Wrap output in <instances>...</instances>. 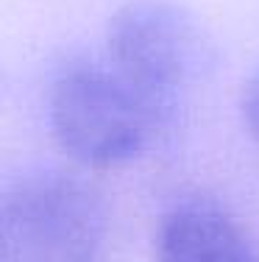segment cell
Segmentation results:
<instances>
[{
	"instance_id": "cell-4",
	"label": "cell",
	"mask_w": 259,
	"mask_h": 262,
	"mask_svg": "<svg viewBox=\"0 0 259 262\" xmlns=\"http://www.w3.org/2000/svg\"><path fill=\"white\" fill-rule=\"evenodd\" d=\"M153 262H259V251L229 209L198 195L159 217Z\"/></svg>"
},
{
	"instance_id": "cell-2",
	"label": "cell",
	"mask_w": 259,
	"mask_h": 262,
	"mask_svg": "<svg viewBox=\"0 0 259 262\" xmlns=\"http://www.w3.org/2000/svg\"><path fill=\"white\" fill-rule=\"evenodd\" d=\"M109 209L81 176L34 167L0 198V262H103Z\"/></svg>"
},
{
	"instance_id": "cell-5",
	"label": "cell",
	"mask_w": 259,
	"mask_h": 262,
	"mask_svg": "<svg viewBox=\"0 0 259 262\" xmlns=\"http://www.w3.org/2000/svg\"><path fill=\"white\" fill-rule=\"evenodd\" d=\"M240 112H243V123L248 126L251 137L259 142V67L251 73V78L243 84V95H240Z\"/></svg>"
},
{
	"instance_id": "cell-3",
	"label": "cell",
	"mask_w": 259,
	"mask_h": 262,
	"mask_svg": "<svg viewBox=\"0 0 259 262\" xmlns=\"http://www.w3.org/2000/svg\"><path fill=\"white\" fill-rule=\"evenodd\" d=\"M106 61L168 123L206 64V39L178 3L128 0L109 17Z\"/></svg>"
},
{
	"instance_id": "cell-1",
	"label": "cell",
	"mask_w": 259,
	"mask_h": 262,
	"mask_svg": "<svg viewBox=\"0 0 259 262\" xmlns=\"http://www.w3.org/2000/svg\"><path fill=\"white\" fill-rule=\"evenodd\" d=\"M48 126L73 162L109 170L143 157L164 123L109 61L73 59L48 86Z\"/></svg>"
}]
</instances>
